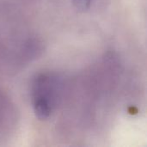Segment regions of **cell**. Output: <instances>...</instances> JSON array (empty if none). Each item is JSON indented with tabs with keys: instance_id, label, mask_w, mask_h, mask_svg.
Returning <instances> with one entry per match:
<instances>
[{
	"instance_id": "1",
	"label": "cell",
	"mask_w": 147,
	"mask_h": 147,
	"mask_svg": "<svg viewBox=\"0 0 147 147\" xmlns=\"http://www.w3.org/2000/svg\"><path fill=\"white\" fill-rule=\"evenodd\" d=\"M34 110L35 115L40 120H46L49 117L52 111L50 99L42 96L34 95Z\"/></svg>"
},
{
	"instance_id": "2",
	"label": "cell",
	"mask_w": 147,
	"mask_h": 147,
	"mask_svg": "<svg viewBox=\"0 0 147 147\" xmlns=\"http://www.w3.org/2000/svg\"><path fill=\"white\" fill-rule=\"evenodd\" d=\"M74 6L78 10H86L91 4L92 0H72Z\"/></svg>"
}]
</instances>
